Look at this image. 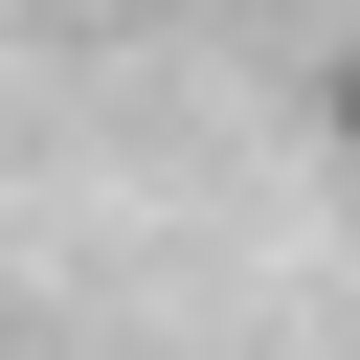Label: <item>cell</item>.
Instances as JSON below:
<instances>
[{
	"mask_svg": "<svg viewBox=\"0 0 360 360\" xmlns=\"http://www.w3.org/2000/svg\"><path fill=\"white\" fill-rule=\"evenodd\" d=\"M315 135H338V180H360V45H338V90H315Z\"/></svg>",
	"mask_w": 360,
	"mask_h": 360,
	"instance_id": "obj_1",
	"label": "cell"
},
{
	"mask_svg": "<svg viewBox=\"0 0 360 360\" xmlns=\"http://www.w3.org/2000/svg\"><path fill=\"white\" fill-rule=\"evenodd\" d=\"M112 22H180V0H112Z\"/></svg>",
	"mask_w": 360,
	"mask_h": 360,
	"instance_id": "obj_2",
	"label": "cell"
}]
</instances>
